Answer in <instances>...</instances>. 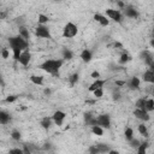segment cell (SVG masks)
I'll return each instance as SVG.
<instances>
[{
    "label": "cell",
    "instance_id": "1",
    "mask_svg": "<svg viewBox=\"0 0 154 154\" xmlns=\"http://www.w3.org/2000/svg\"><path fill=\"white\" fill-rule=\"evenodd\" d=\"M63 59H48L41 64V68L47 74L53 75V76H59V70L63 66Z\"/></svg>",
    "mask_w": 154,
    "mask_h": 154
},
{
    "label": "cell",
    "instance_id": "2",
    "mask_svg": "<svg viewBox=\"0 0 154 154\" xmlns=\"http://www.w3.org/2000/svg\"><path fill=\"white\" fill-rule=\"evenodd\" d=\"M9 44L11 47V51L12 50H22V51H26L28 50V40L23 39L21 35L18 36H12L9 39Z\"/></svg>",
    "mask_w": 154,
    "mask_h": 154
},
{
    "label": "cell",
    "instance_id": "3",
    "mask_svg": "<svg viewBox=\"0 0 154 154\" xmlns=\"http://www.w3.org/2000/svg\"><path fill=\"white\" fill-rule=\"evenodd\" d=\"M78 33V28L75 23H72V22H68L65 24V27H64L63 29V36L65 37V39H72V37H75Z\"/></svg>",
    "mask_w": 154,
    "mask_h": 154
},
{
    "label": "cell",
    "instance_id": "4",
    "mask_svg": "<svg viewBox=\"0 0 154 154\" xmlns=\"http://www.w3.org/2000/svg\"><path fill=\"white\" fill-rule=\"evenodd\" d=\"M35 35L40 39H51V31L48 29V27H46V24H39L35 28Z\"/></svg>",
    "mask_w": 154,
    "mask_h": 154
},
{
    "label": "cell",
    "instance_id": "5",
    "mask_svg": "<svg viewBox=\"0 0 154 154\" xmlns=\"http://www.w3.org/2000/svg\"><path fill=\"white\" fill-rule=\"evenodd\" d=\"M106 16L115 22H118L120 23L122 22V18H123V15L119 10H116V9H107L106 10Z\"/></svg>",
    "mask_w": 154,
    "mask_h": 154
},
{
    "label": "cell",
    "instance_id": "6",
    "mask_svg": "<svg viewBox=\"0 0 154 154\" xmlns=\"http://www.w3.org/2000/svg\"><path fill=\"white\" fill-rule=\"evenodd\" d=\"M96 122H98V125L102 126L104 129H108L111 126V118L108 115H100L96 117Z\"/></svg>",
    "mask_w": 154,
    "mask_h": 154
},
{
    "label": "cell",
    "instance_id": "7",
    "mask_svg": "<svg viewBox=\"0 0 154 154\" xmlns=\"http://www.w3.org/2000/svg\"><path fill=\"white\" fill-rule=\"evenodd\" d=\"M134 116H135L137 119L143 120V122H148L149 118H151V117H149V112L146 111V110H143V108H135Z\"/></svg>",
    "mask_w": 154,
    "mask_h": 154
},
{
    "label": "cell",
    "instance_id": "8",
    "mask_svg": "<svg viewBox=\"0 0 154 154\" xmlns=\"http://www.w3.org/2000/svg\"><path fill=\"white\" fill-rule=\"evenodd\" d=\"M30 59H31V53H30L28 50H26V51H23V52L21 53V55H19V58H18L17 61L21 64V65L27 66V65H29Z\"/></svg>",
    "mask_w": 154,
    "mask_h": 154
},
{
    "label": "cell",
    "instance_id": "9",
    "mask_svg": "<svg viewBox=\"0 0 154 154\" xmlns=\"http://www.w3.org/2000/svg\"><path fill=\"white\" fill-rule=\"evenodd\" d=\"M65 117H66L65 112L59 111V110H58V111H55V112L53 113V116H52V118H53V120H54V123H55L57 125H58V126H61V125H63Z\"/></svg>",
    "mask_w": 154,
    "mask_h": 154
},
{
    "label": "cell",
    "instance_id": "10",
    "mask_svg": "<svg viewBox=\"0 0 154 154\" xmlns=\"http://www.w3.org/2000/svg\"><path fill=\"white\" fill-rule=\"evenodd\" d=\"M106 84V79H101V78H98V79H94V82L90 84L89 87V92H94L96 89H100V88H104V86Z\"/></svg>",
    "mask_w": 154,
    "mask_h": 154
},
{
    "label": "cell",
    "instance_id": "11",
    "mask_svg": "<svg viewBox=\"0 0 154 154\" xmlns=\"http://www.w3.org/2000/svg\"><path fill=\"white\" fill-rule=\"evenodd\" d=\"M94 19L102 27H107L110 24V19H108L107 16H104V15H100V13H95L94 15Z\"/></svg>",
    "mask_w": 154,
    "mask_h": 154
},
{
    "label": "cell",
    "instance_id": "12",
    "mask_svg": "<svg viewBox=\"0 0 154 154\" xmlns=\"http://www.w3.org/2000/svg\"><path fill=\"white\" fill-rule=\"evenodd\" d=\"M124 15L126 16L128 18H137L139 17V12H137V10H135L133 6H125L124 7Z\"/></svg>",
    "mask_w": 154,
    "mask_h": 154
},
{
    "label": "cell",
    "instance_id": "13",
    "mask_svg": "<svg viewBox=\"0 0 154 154\" xmlns=\"http://www.w3.org/2000/svg\"><path fill=\"white\" fill-rule=\"evenodd\" d=\"M140 84H141V81L139 77H133L129 82H126V86L129 87V89H131V90H137V89H140Z\"/></svg>",
    "mask_w": 154,
    "mask_h": 154
},
{
    "label": "cell",
    "instance_id": "14",
    "mask_svg": "<svg viewBox=\"0 0 154 154\" xmlns=\"http://www.w3.org/2000/svg\"><path fill=\"white\" fill-rule=\"evenodd\" d=\"M141 58H142V60L144 61V64L146 65H151V64L154 61V58H153V55H152V53L151 52H148V51H143L142 53H141Z\"/></svg>",
    "mask_w": 154,
    "mask_h": 154
},
{
    "label": "cell",
    "instance_id": "15",
    "mask_svg": "<svg viewBox=\"0 0 154 154\" xmlns=\"http://www.w3.org/2000/svg\"><path fill=\"white\" fill-rule=\"evenodd\" d=\"M142 79L146 83L154 84V72H153L151 69H148V70L142 75Z\"/></svg>",
    "mask_w": 154,
    "mask_h": 154
},
{
    "label": "cell",
    "instance_id": "16",
    "mask_svg": "<svg viewBox=\"0 0 154 154\" xmlns=\"http://www.w3.org/2000/svg\"><path fill=\"white\" fill-rule=\"evenodd\" d=\"M144 110L148 112L154 111V99H152V98L144 99Z\"/></svg>",
    "mask_w": 154,
    "mask_h": 154
},
{
    "label": "cell",
    "instance_id": "17",
    "mask_svg": "<svg viewBox=\"0 0 154 154\" xmlns=\"http://www.w3.org/2000/svg\"><path fill=\"white\" fill-rule=\"evenodd\" d=\"M92 58H93V55L89 50H84V51H82V53H81V59H82L84 63H89L92 60Z\"/></svg>",
    "mask_w": 154,
    "mask_h": 154
},
{
    "label": "cell",
    "instance_id": "18",
    "mask_svg": "<svg viewBox=\"0 0 154 154\" xmlns=\"http://www.w3.org/2000/svg\"><path fill=\"white\" fill-rule=\"evenodd\" d=\"M30 81H31V83H34L36 86H44V77L42 76L31 75L30 76Z\"/></svg>",
    "mask_w": 154,
    "mask_h": 154
},
{
    "label": "cell",
    "instance_id": "19",
    "mask_svg": "<svg viewBox=\"0 0 154 154\" xmlns=\"http://www.w3.org/2000/svg\"><path fill=\"white\" fill-rule=\"evenodd\" d=\"M10 120H11V117H10L9 113H6L5 111H1V112H0V123H1L3 125L7 124Z\"/></svg>",
    "mask_w": 154,
    "mask_h": 154
},
{
    "label": "cell",
    "instance_id": "20",
    "mask_svg": "<svg viewBox=\"0 0 154 154\" xmlns=\"http://www.w3.org/2000/svg\"><path fill=\"white\" fill-rule=\"evenodd\" d=\"M52 119L53 118H50V117H44L42 118V120H41V126L44 128V129H50L51 128V125H52Z\"/></svg>",
    "mask_w": 154,
    "mask_h": 154
},
{
    "label": "cell",
    "instance_id": "21",
    "mask_svg": "<svg viewBox=\"0 0 154 154\" xmlns=\"http://www.w3.org/2000/svg\"><path fill=\"white\" fill-rule=\"evenodd\" d=\"M92 133L94 134V135H96V136H102L104 135V128L102 126H100V125H93L92 126Z\"/></svg>",
    "mask_w": 154,
    "mask_h": 154
},
{
    "label": "cell",
    "instance_id": "22",
    "mask_svg": "<svg viewBox=\"0 0 154 154\" xmlns=\"http://www.w3.org/2000/svg\"><path fill=\"white\" fill-rule=\"evenodd\" d=\"M18 35H21L23 39H26V40H29V30L26 27H19Z\"/></svg>",
    "mask_w": 154,
    "mask_h": 154
},
{
    "label": "cell",
    "instance_id": "23",
    "mask_svg": "<svg viewBox=\"0 0 154 154\" xmlns=\"http://www.w3.org/2000/svg\"><path fill=\"white\" fill-rule=\"evenodd\" d=\"M131 60V57L126 52H124V53H122V55H120V58H119V63L122 64V65H124V64H126L128 61H130Z\"/></svg>",
    "mask_w": 154,
    "mask_h": 154
},
{
    "label": "cell",
    "instance_id": "24",
    "mask_svg": "<svg viewBox=\"0 0 154 154\" xmlns=\"http://www.w3.org/2000/svg\"><path fill=\"white\" fill-rule=\"evenodd\" d=\"M137 130H139V133H140L142 136L148 137V129H147V126H146L144 124H140L139 128H137Z\"/></svg>",
    "mask_w": 154,
    "mask_h": 154
},
{
    "label": "cell",
    "instance_id": "25",
    "mask_svg": "<svg viewBox=\"0 0 154 154\" xmlns=\"http://www.w3.org/2000/svg\"><path fill=\"white\" fill-rule=\"evenodd\" d=\"M147 147H148V142H142V143H140V146L137 147L136 151L139 154H144L146 151H147Z\"/></svg>",
    "mask_w": 154,
    "mask_h": 154
},
{
    "label": "cell",
    "instance_id": "26",
    "mask_svg": "<svg viewBox=\"0 0 154 154\" xmlns=\"http://www.w3.org/2000/svg\"><path fill=\"white\" fill-rule=\"evenodd\" d=\"M124 135H125V139H126L128 141H130V140L134 139V130H133L131 128H126Z\"/></svg>",
    "mask_w": 154,
    "mask_h": 154
},
{
    "label": "cell",
    "instance_id": "27",
    "mask_svg": "<svg viewBox=\"0 0 154 154\" xmlns=\"http://www.w3.org/2000/svg\"><path fill=\"white\" fill-rule=\"evenodd\" d=\"M72 57H74V53H72L70 50H64L63 51V59H65V60H69V59H72Z\"/></svg>",
    "mask_w": 154,
    "mask_h": 154
},
{
    "label": "cell",
    "instance_id": "28",
    "mask_svg": "<svg viewBox=\"0 0 154 154\" xmlns=\"http://www.w3.org/2000/svg\"><path fill=\"white\" fill-rule=\"evenodd\" d=\"M78 74H77V72H76V74H72L70 77H69V82H70V84L71 86H75L77 82H78Z\"/></svg>",
    "mask_w": 154,
    "mask_h": 154
},
{
    "label": "cell",
    "instance_id": "29",
    "mask_svg": "<svg viewBox=\"0 0 154 154\" xmlns=\"http://www.w3.org/2000/svg\"><path fill=\"white\" fill-rule=\"evenodd\" d=\"M37 21H39V24H46V23H48V21H50V19H48V17H47L46 15L40 13Z\"/></svg>",
    "mask_w": 154,
    "mask_h": 154
},
{
    "label": "cell",
    "instance_id": "30",
    "mask_svg": "<svg viewBox=\"0 0 154 154\" xmlns=\"http://www.w3.org/2000/svg\"><path fill=\"white\" fill-rule=\"evenodd\" d=\"M93 94H94V98H95V99H100V98H102V96H104V88L96 89V90L93 92Z\"/></svg>",
    "mask_w": 154,
    "mask_h": 154
},
{
    "label": "cell",
    "instance_id": "31",
    "mask_svg": "<svg viewBox=\"0 0 154 154\" xmlns=\"http://www.w3.org/2000/svg\"><path fill=\"white\" fill-rule=\"evenodd\" d=\"M96 147H98V149H99V153H106V152H110V148L107 147L106 144L100 143V144H96Z\"/></svg>",
    "mask_w": 154,
    "mask_h": 154
},
{
    "label": "cell",
    "instance_id": "32",
    "mask_svg": "<svg viewBox=\"0 0 154 154\" xmlns=\"http://www.w3.org/2000/svg\"><path fill=\"white\" fill-rule=\"evenodd\" d=\"M11 137H12L15 141H19V140H21V133H19L18 130H12Z\"/></svg>",
    "mask_w": 154,
    "mask_h": 154
},
{
    "label": "cell",
    "instance_id": "33",
    "mask_svg": "<svg viewBox=\"0 0 154 154\" xmlns=\"http://www.w3.org/2000/svg\"><path fill=\"white\" fill-rule=\"evenodd\" d=\"M129 142H130V147H131V148H136V149H137V147H139V146H140V143H141L139 140H136L135 137H134L133 140H130V141H129Z\"/></svg>",
    "mask_w": 154,
    "mask_h": 154
},
{
    "label": "cell",
    "instance_id": "34",
    "mask_svg": "<svg viewBox=\"0 0 154 154\" xmlns=\"http://www.w3.org/2000/svg\"><path fill=\"white\" fill-rule=\"evenodd\" d=\"M136 108H143L144 110V98H141L136 101Z\"/></svg>",
    "mask_w": 154,
    "mask_h": 154
},
{
    "label": "cell",
    "instance_id": "35",
    "mask_svg": "<svg viewBox=\"0 0 154 154\" xmlns=\"http://www.w3.org/2000/svg\"><path fill=\"white\" fill-rule=\"evenodd\" d=\"M1 57H3L4 59H7L10 57V51L7 50V48H4V50L1 51Z\"/></svg>",
    "mask_w": 154,
    "mask_h": 154
},
{
    "label": "cell",
    "instance_id": "36",
    "mask_svg": "<svg viewBox=\"0 0 154 154\" xmlns=\"http://www.w3.org/2000/svg\"><path fill=\"white\" fill-rule=\"evenodd\" d=\"M16 100H17V95H10V96H7V98L5 99L6 102H15Z\"/></svg>",
    "mask_w": 154,
    "mask_h": 154
},
{
    "label": "cell",
    "instance_id": "37",
    "mask_svg": "<svg viewBox=\"0 0 154 154\" xmlns=\"http://www.w3.org/2000/svg\"><path fill=\"white\" fill-rule=\"evenodd\" d=\"M90 76H92V78H94V79H98V78H100V72H99V71H93Z\"/></svg>",
    "mask_w": 154,
    "mask_h": 154
},
{
    "label": "cell",
    "instance_id": "38",
    "mask_svg": "<svg viewBox=\"0 0 154 154\" xmlns=\"http://www.w3.org/2000/svg\"><path fill=\"white\" fill-rule=\"evenodd\" d=\"M125 84H126L125 81H116V86L119 87V88H120V87H124Z\"/></svg>",
    "mask_w": 154,
    "mask_h": 154
},
{
    "label": "cell",
    "instance_id": "39",
    "mask_svg": "<svg viewBox=\"0 0 154 154\" xmlns=\"http://www.w3.org/2000/svg\"><path fill=\"white\" fill-rule=\"evenodd\" d=\"M89 152H90V153H99V149H98L96 146H93V147L89 148Z\"/></svg>",
    "mask_w": 154,
    "mask_h": 154
},
{
    "label": "cell",
    "instance_id": "40",
    "mask_svg": "<svg viewBox=\"0 0 154 154\" xmlns=\"http://www.w3.org/2000/svg\"><path fill=\"white\" fill-rule=\"evenodd\" d=\"M10 153H18V154H22V153H24V151H23V149H18V148H16V149H11V151H10Z\"/></svg>",
    "mask_w": 154,
    "mask_h": 154
},
{
    "label": "cell",
    "instance_id": "41",
    "mask_svg": "<svg viewBox=\"0 0 154 154\" xmlns=\"http://www.w3.org/2000/svg\"><path fill=\"white\" fill-rule=\"evenodd\" d=\"M51 93H52V90L50 88H45V90H44V94L45 95H51Z\"/></svg>",
    "mask_w": 154,
    "mask_h": 154
},
{
    "label": "cell",
    "instance_id": "42",
    "mask_svg": "<svg viewBox=\"0 0 154 154\" xmlns=\"http://www.w3.org/2000/svg\"><path fill=\"white\" fill-rule=\"evenodd\" d=\"M113 47H115V48H122L123 45H122L120 42H113Z\"/></svg>",
    "mask_w": 154,
    "mask_h": 154
},
{
    "label": "cell",
    "instance_id": "43",
    "mask_svg": "<svg viewBox=\"0 0 154 154\" xmlns=\"http://www.w3.org/2000/svg\"><path fill=\"white\" fill-rule=\"evenodd\" d=\"M119 98H120L119 93H113V99H115V100H119Z\"/></svg>",
    "mask_w": 154,
    "mask_h": 154
},
{
    "label": "cell",
    "instance_id": "44",
    "mask_svg": "<svg viewBox=\"0 0 154 154\" xmlns=\"http://www.w3.org/2000/svg\"><path fill=\"white\" fill-rule=\"evenodd\" d=\"M118 5H119V7H122V9H124V7H125L124 3H122V1H119V3H118Z\"/></svg>",
    "mask_w": 154,
    "mask_h": 154
},
{
    "label": "cell",
    "instance_id": "45",
    "mask_svg": "<svg viewBox=\"0 0 154 154\" xmlns=\"http://www.w3.org/2000/svg\"><path fill=\"white\" fill-rule=\"evenodd\" d=\"M148 68H149V69H151V70H152V71H153V72H154V61H153V63H152V64H151V65H149V66H148Z\"/></svg>",
    "mask_w": 154,
    "mask_h": 154
},
{
    "label": "cell",
    "instance_id": "46",
    "mask_svg": "<svg viewBox=\"0 0 154 154\" xmlns=\"http://www.w3.org/2000/svg\"><path fill=\"white\" fill-rule=\"evenodd\" d=\"M151 46L154 48V37H152V40H151Z\"/></svg>",
    "mask_w": 154,
    "mask_h": 154
},
{
    "label": "cell",
    "instance_id": "47",
    "mask_svg": "<svg viewBox=\"0 0 154 154\" xmlns=\"http://www.w3.org/2000/svg\"><path fill=\"white\" fill-rule=\"evenodd\" d=\"M94 102H95L94 100H88V101H87V104H94Z\"/></svg>",
    "mask_w": 154,
    "mask_h": 154
},
{
    "label": "cell",
    "instance_id": "48",
    "mask_svg": "<svg viewBox=\"0 0 154 154\" xmlns=\"http://www.w3.org/2000/svg\"><path fill=\"white\" fill-rule=\"evenodd\" d=\"M55 1H59V0H55Z\"/></svg>",
    "mask_w": 154,
    "mask_h": 154
}]
</instances>
